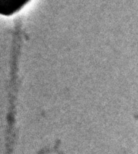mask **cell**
<instances>
[{
	"label": "cell",
	"instance_id": "cell-1",
	"mask_svg": "<svg viewBox=\"0 0 138 154\" xmlns=\"http://www.w3.org/2000/svg\"><path fill=\"white\" fill-rule=\"evenodd\" d=\"M30 0H0V13L11 16L21 10Z\"/></svg>",
	"mask_w": 138,
	"mask_h": 154
}]
</instances>
